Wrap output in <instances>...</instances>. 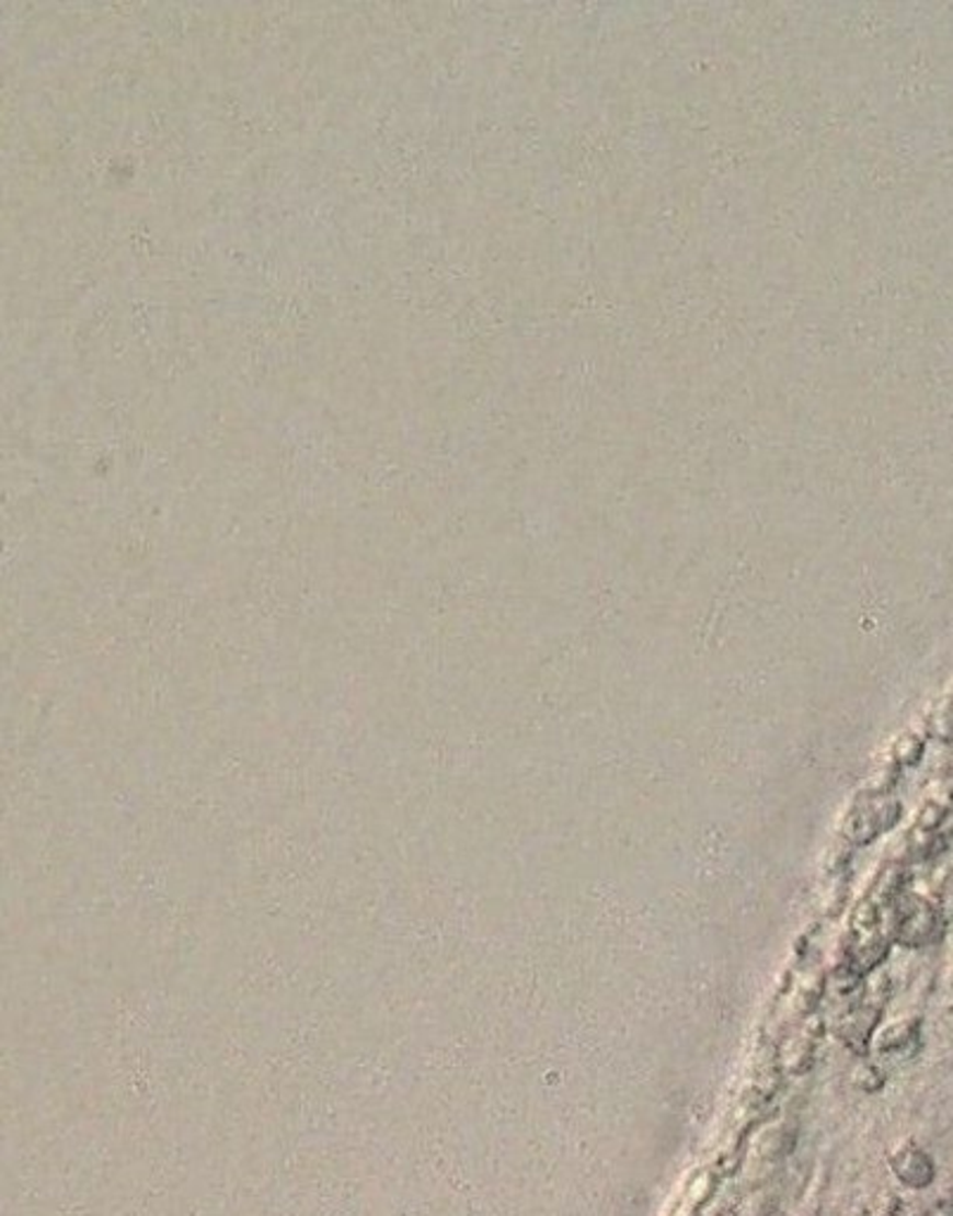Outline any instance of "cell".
<instances>
[{"label":"cell","instance_id":"obj_1","mask_svg":"<svg viewBox=\"0 0 953 1216\" xmlns=\"http://www.w3.org/2000/svg\"><path fill=\"white\" fill-rule=\"evenodd\" d=\"M889 1171L908 1191H926L937 1179V1164L916 1140H904L889 1155Z\"/></svg>","mask_w":953,"mask_h":1216},{"label":"cell","instance_id":"obj_2","mask_svg":"<svg viewBox=\"0 0 953 1216\" xmlns=\"http://www.w3.org/2000/svg\"><path fill=\"white\" fill-rule=\"evenodd\" d=\"M918 1041L920 1020L902 1018L899 1022H892L885 1029H880L875 1036V1050L883 1057H908L918 1046Z\"/></svg>","mask_w":953,"mask_h":1216},{"label":"cell","instance_id":"obj_3","mask_svg":"<svg viewBox=\"0 0 953 1216\" xmlns=\"http://www.w3.org/2000/svg\"><path fill=\"white\" fill-rule=\"evenodd\" d=\"M794 1143H797V1128L790 1124H773L767 1132H761L755 1143V1150L759 1152L761 1160L776 1162L794 1150Z\"/></svg>","mask_w":953,"mask_h":1216},{"label":"cell","instance_id":"obj_4","mask_svg":"<svg viewBox=\"0 0 953 1216\" xmlns=\"http://www.w3.org/2000/svg\"><path fill=\"white\" fill-rule=\"evenodd\" d=\"M781 1062L790 1075H804V1071H808L814 1065V1041L797 1038L794 1043H790V1048L781 1057Z\"/></svg>","mask_w":953,"mask_h":1216},{"label":"cell","instance_id":"obj_5","mask_svg":"<svg viewBox=\"0 0 953 1216\" xmlns=\"http://www.w3.org/2000/svg\"><path fill=\"white\" fill-rule=\"evenodd\" d=\"M883 1083H885V1075L877 1065H863L857 1071V1086H859V1089H863L865 1093H873L877 1089H883Z\"/></svg>","mask_w":953,"mask_h":1216},{"label":"cell","instance_id":"obj_6","mask_svg":"<svg viewBox=\"0 0 953 1216\" xmlns=\"http://www.w3.org/2000/svg\"><path fill=\"white\" fill-rule=\"evenodd\" d=\"M934 735L944 739V741H953V704H949L946 708H942L940 713L934 715V723H932Z\"/></svg>","mask_w":953,"mask_h":1216},{"label":"cell","instance_id":"obj_7","mask_svg":"<svg viewBox=\"0 0 953 1216\" xmlns=\"http://www.w3.org/2000/svg\"><path fill=\"white\" fill-rule=\"evenodd\" d=\"M930 1216H953V1197L937 1200L930 1209Z\"/></svg>","mask_w":953,"mask_h":1216},{"label":"cell","instance_id":"obj_8","mask_svg":"<svg viewBox=\"0 0 953 1216\" xmlns=\"http://www.w3.org/2000/svg\"><path fill=\"white\" fill-rule=\"evenodd\" d=\"M946 800H949V808L953 810V775H951V780H949V784H946Z\"/></svg>","mask_w":953,"mask_h":1216}]
</instances>
